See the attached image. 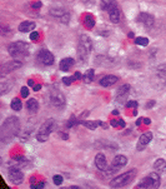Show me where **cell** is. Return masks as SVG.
Listing matches in <instances>:
<instances>
[{
	"instance_id": "obj_1",
	"label": "cell",
	"mask_w": 166,
	"mask_h": 189,
	"mask_svg": "<svg viewBox=\"0 0 166 189\" xmlns=\"http://www.w3.org/2000/svg\"><path fill=\"white\" fill-rule=\"evenodd\" d=\"M19 130H20L19 119L16 117L8 118L1 127V139H3V141L11 140L15 135H18Z\"/></svg>"
},
{
	"instance_id": "obj_2",
	"label": "cell",
	"mask_w": 166,
	"mask_h": 189,
	"mask_svg": "<svg viewBox=\"0 0 166 189\" xmlns=\"http://www.w3.org/2000/svg\"><path fill=\"white\" fill-rule=\"evenodd\" d=\"M9 54L14 59H23V58L29 55V45L24 41H15L9 45Z\"/></svg>"
},
{
	"instance_id": "obj_3",
	"label": "cell",
	"mask_w": 166,
	"mask_h": 189,
	"mask_svg": "<svg viewBox=\"0 0 166 189\" xmlns=\"http://www.w3.org/2000/svg\"><path fill=\"white\" fill-rule=\"evenodd\" d=\"M92 49V41L87 35H81L80 36V41H79V46H77V55L79 59L85 61L89 56L90 51Z\"/></svg>"
},
{
	"instance_id": "obj_4",
	"label": "cell",
	"mask_w": 166,
	"mask_h": 189,
	"mask_svg": "<svg viewBox=\"0 0 166 189\" xmlns=\"http://www.w3.org/2000/svg\"><path fill=\"white\" fill-rule=\"evenodd\" d=\"M135 177H136V169H131L126 173H122V174L117 175L110 182V187L111 188H122V187L127 185Z\"/></svg>"
},
{
	"instance_id": "obj_5",
	"label": "cell",
	"mask_w": 166,
	"mask_h": 189,
	"mask_svg": "<svg viewBox=\"0 0 166 189\" xmlns=\"http://www.w3.org/2000/svg\"><path fill=\"white\" fill-rule=\"evenodd\" d=\"M55 128V120L54 119H48L46 122H44V124L40 127V130L38 135H36V139L41 143H44V141L48 140V138L50 136L51 132L54 130Z\"/></svg>"
},
{
	"instance_id": "obj_6",
	"label": "cell",
	"mask_w": 166,
	"mask_h": 189,
	"mask_svg": "<svg viewBox=\"0 0 166 189\" xmlns=\"http://www.w3.org/2000/svg\"><path fill=\"white\" fill-rule=\"evenodd\" d=\"M160 187V175L157 173H150V174L144 178L142 182L136 185V188H157Z\"/></svg>"
},
{
	"instance_id": "obj_7",
	"label": "cell",
	"mask_w": 166,
	"mask_h": 189,
	"mask_svg": "<svg viewBox=\"0 0 166 189\" xmlns=\"http://www.w3.org/2000/svg\"><path fill=\"white\" fill-rule=\"evenodd\" d=\"M36 58H38V60H39L43 65H45V66L53 65V64H54V60H55L54 55L51 54L49 50H46V49H41V50H39V51H38V55H36Z\"/></svg>"
},
{
	"instance_id": "obj_8",
	"label": "cell",
	"mask_w": 166,
	"mask_h": 189,
	"mask_svg": "<svg viewBox=\"0 0 166 189\" xmlns=\"http://www.w3.org/2000/svg\"><path fill=\"white\" fill-rule=\"evenodd\" d=\"M127 164V158L125 155H116L115 158L112 159V162H111V167L107 169V172L109 173H115V172H117V170H120L121 168H124Z\"/></svg>"
},
{
	"instance_id": "obj_9",
	"label": "cell",
	"mask_w": 166,
	"mask_h": 189,
	"mask_svg": "<svg viewBox=\"0 0 166 189\" xmlns=\"http://www.w3.org/2000/svg\"><path fill=\"white\" fill-rule=\"evenodd\" d=\"M8 175H9V179L11 180L14 184H21L24 180V174L19 167H10Z\"/></svg>"
},
{
	"instance_id": "obj_10",
	"label": "cell",
	"mask_w": 166,
	"mask_h": 189,
	"mask_svg": "<svg viewBox=\"0 0 166 189\" xmlns=\"http://www.w3.org/2000/svg\"><path fill=\"white\" fill-rule=\"evenodd\" d=\"M50 102L55 108H64L65 107V97L59 90L50 92Z\"/></svg>"
},
{
	"instance_id": "obj_11",
	"label": "cell",
	"mask_w": 166,
	"mask_h": 189,
	"mask_svg": "<svg viewBox=\"0 0 166 189\" xmlns=\"http://www.w3.org/2000/svg\"><path fill=\"white\" fill-rule=\"evenodd\" d=\"M131 90V87L129 84H124L120 88L117 89V94H116V102L117 103H122V102H126V99L130 94Z\"/></svg>"
},
{
	"instance_id": "obj_12",
	"label": "cell",
	"mask_w": 166,
	"mask_h": 189,
	"mask_svg": "<svg viewBox=\"0 0 166 189\" xmlns=\"http://www.w3.org/2000/svg\"><path fill=\"white\" fill-rule=\"evenodd\" d=\"M50 14L53 15L54 18L59 19L60 22H61V23H64V24H66V23L70 20V15H69V13L65 12V10H63V9L53 8V9L50 10Z\"/></svg>"
},
{
	"instance_id": "obj_13",
	"label": "cell",
	"mask_w": 166,
	"mask_h": 189,
	"mask_svg": "<svg viewBox=\"0 0 166 189\" xmlns=\"http://www.w3.org/2000/svg\"><path fill=\"white\" fill-rule=\"evenodd\" d=\"M152 140V133L151 132H146L144 133L142 135H140V138L137 140V145H136V149L137 150H142L145 149L146 146L149 145V143Z\"/></svg>"
},
{
	"instance_id": "obj_14",
	"label": "cell",
	"mask_w": 166,
	"mask_h": 189,
	"mask_svg": "<svg viewBox=\"0 0 166 189\" xmlns=\"http://www.w3.org/2000/svg\"><path fill=\"white\" fill-rule=\"evenodd\" d=\"M154 22H155L154 17H152V15H150V14H147V13H140L137 15V23L142 24L144 27H146V28L152 27Z\"/></svg>"
},
{
	"instance_id": "obj_15",
	"label": "cell",
	"mask_w": 166,
	"mask_h": 189,
	"mask_svg": "<svg viewBox=\"0 0 166 189\" xmlns=\"http://www.w3.org/2000/svg\"><path fill=\"white\" fill-rule=\"evenodd\" d=\"M23 63L21 61H18V60H13V61H8L5 64L1 65V73L5 74V73H9V71H13L15 69H19L21 68Z\"/></svg>"
},
{
	"instance_id": "obj_16",
	"label": "cell",
	"mask_w": 166,
	"mask_h": 189,
	"mask_svg": "<svg viewBox=\"0 0 166 189\" xmlns=\"http://www.w3.org/2000/svg\"><path fill=\"white\" fill-rule=\"evenodd\" d=\"M95 165H96V168L99 170H106L107 162H106L105 155H104L102 153L96 154V157H95Z\"/></svg>"
},
{
	"instance_id": "obj_17",
	"label": "cell",
	"mask_w": 166,
	"mask_h": 189,
	"mask_svg": "<svg viewBox=\"0 0 166 189\" xmlns=\"http://www.w3.org/2000/svg\"><path fill=\"white\" fill-rule=\"evenodd\" d=\"M116 82H119V78L117 76H115V75H106V76H104L102 79L100 80V85L104 87V88H107V87L114 85Z\"/></svg>"
},
{
	"instance_id": "obj_18",
	"label": "cell",
	"mask_w": 166,
	"mask_h": 189,
	"mask_svg": "<svg viewBox=\"0 0 166 189\" xmlns=\"http://www.w3.org/2000/svg\"><path fill=\"white\" fill-rule=\"evenodd\" d=\"M74 66V59L72 58H64L63 60L60 61V70L61 71H69L70 70V68Z\"/></svg>"
},
{
	"instance_id": "obj_19",
	"label": "cell",
	"mask_w": 166,
	"mask_h": 189,
	"mask_svg": "<svg viewBox=\"0 0 166 189\" xmlns=\"http://www.w3.org/2000/svg\"><path fill=\"white\" fill-rule=\"evenodd\" d=\"M116 6H117V4L114 0H101L100 1V9L105 10V12H110V10H112Z\"/></svg>"
},
{
	"instance_id": "obj_20",
	"label": "cell",
	"mask_w": 166,
	"mask_h": 189,
	"mask_svg": "<svg viewBox=\"0 0 166 189\" xmlns=\"http://www.w3.org/2000/svg\"><path fill=\"white\" fill-rule=\"evenodd\" d=\"M109 18H110V20H111L114 24L119 23V22H120V18H121L120 9L116 6V8H114L112 10H110V12H109Z\"/></svg>"
},
{
	"instance_id": "obj_21",
	"label": "cell",
	"mask_w": 166,
	"mask_h": 189,
	"mask_svg": "<svg viewBox=\"0 0 166 189\" xmlns=\"http://www.w3.org/2000/svg\"><path fill=\"white\" fill-rule=\"evenodd\" d=\"M35 28V23L33 22H23L21 24L19 25V30L21 31V33H29V31H33Z\"/></svg>"
},
{
	"instance_id": "obj_22",
	"label": "cell",
	"mask_w": 166,
	"mask_h": 189,
	"mask_svg": "<svg viewBox=\"0 0 166 189\" xmlns=\"http://www.w3.org/2000/svg\"><path fill=\"white\" fill-rule=\"evenodd\" d=\"M154 168L157 170V173H164V172H166V160L162 159V158L157 159L156 162L154 163Z\"/></svg>"
},
{
	"instance_id": "obj_23",
	"label": "cell",
	"mask_w": 166,
	"mask_h": 189,
	"mask_svg": "<svg viewBox=\"0 0 166 189\" xmlns=\"http://www.w3.org/2000/svg\"><path fill=\"white\" fill-rule=\"evenodd\" d=\"M26 108H28L29 112L35 113V112H38V109H39V103L36 102V99L31 98V99H29V100L26 102Z\"/></svg>"
},
{
	"instance_id": "obj_24",
	"label": "cell",
	"mask_w": 166,
	"mask_h": 189,
	"mask_svg": "<svg viewBox=\"0 0 166 189\" xmlns=\"http://www.w3.org/2000/svg\"><path fill=\"white\" fill-rule=\"evenodd\" d=\"M81 124L84 125L85 128L87 129H91V130H95L99 125H101V122L99 120H92V122H89V120H85V122H81Z\"/></svg>"
},
{
	"instance_id": "obj_25",
	"label": "cell",
	"mask_w": 166,
	"mask_h": 189,
	"mask_svg": "<svg viewBox=\"0 0 166 189\" xmlns=\"http://www.w3.org/2000/svg\"><path fill=\"white\" fill-rule=\"evenodd\" d=\"M84 24H85V27L87 29H92V28L95 27V18L92 17V15L87 14L86 17H85V19H84Z\"/></svg>"
},
{
	"instance_id": "obj_26",
	"label": "cell",
	"mask_w": 166,
	"mask_h": 189,
	"mask_svg": "<svg viewBox=\"0 0 166 189\" xmlns=\"http://www.w3.org/2000/svg\"><path fill=\"white\" fill-rule=\"evenodd\" d=\"M11 88H13V84L10 82H1V84H0V92H1V95L10 92Z\"/></svg>"
},
{
	"instance_id": "obj_27",
	"label": "cell",
	"mask_w": 166,
	"mask_h": 189,
	"mask_svg": "<svg viewBox=\"0 0 166 189\" xmlns=\"http://www.w3.org/2000/svg\"><path fill=\"white\" fill-rule=\"evenodd\" d=\"M94 75H95V70L94 69H89V70H86V73L84 74V82L85 83H91L92 82V79H94Z\"/></svg>"
},
{
	"instance_id": "obj_28",
	"label": "cell",
	"mask_w": 166,
	"mask_h": 189,
	"mask_svg": "<svg viewBox=\"0 0 166 189\" xmlns=\"http://www.w3.org/2000/svg\"><path fill=\"white\" fill-rule=\"evenodd\" d=\"M21 108H23V104L20 102V99L14 98L11 102V109L15 110V112H19V110H21Z\"/></svg>"
},
{
	"instance_id": "obj_29",
	"label": "cell",
	"mask_w": 166,
	"mask_h": 189,
	"mask_svg": "<svg viewBox=\"0 0 166 189\" xmlns=\"http://www.w3.org/2000/svg\"><path fill=\"white\" fill-rule=\"evenodd\" d=\"M135 43L137 45H141V46H146L149 44V39L147 38H144V36H139V38L135 39Z\"/></svg>"
},
{
	"instance_id": "obj_30",
	"label": "cell",
	"mask_w": 166,
	"mask_h": 189,
	"mask_svg": "<svg viewBox=\"0 0 166 189\" xmlns=\"http://www.w3.org/2000/svg\"><path fill=\"white\" fill-rule=\"evenodd\" d=\"M53 182L55 183V185H60L61 184V183H63L64 182V178L63 177H61V175H54V178H53Z\"/></svg>"
},
{
	"instance_id": "obj_31",
	"label": "cell",
	"mask_w": 166,
	"mask_h": 189,
	"mask_svg": "<svg viewBox=\"0 0 166 189\" xmlns=\"http://www.w3.org/2000/svg\"><path fill=\"white\" fill-rule=\"evenodd\" d=\"M1 34H3L4 36L11 35V29H9V28H5V27H1Z\"/></svg>"
},
{
	"instance_id": "obj_32",
	"label": "cell",
	"mask_w": 166,
	"mask_h": 189,
	"mask_svg": "<svg viewBox=\"0 0 166 189\" xmlns=\"http://www.w3.org/2000/svg\"><path fill=\"white\" fill-rule=\"evenodd\" d=\"M38 39H39V33H38V31H31V33H30V40L35 41V40H38Z\"/></svg>"
},
{
	"instance_id": "obj_33",
	"label": "cell",
	"mask_w": 166,
	"mask_h": 189,
	"mask_svg": "<svg viewBox=\"0 0 166 189\" xmlns=\"http://www.w3.org/2000/svg\"><path fill=\"white\" fill-rule=\"evenodd\" d=\"M63 83L65 84V85H70V84L74 82V79H72V76H70V78H67V76H65V78H63Z\"/></svg>"
},
{
	"instance_id": "obj_34",
	"label": "cell",
	"mask_w": 166,
	"mask_h": 189,
	"mask_svg": "<svg viewBox=\"0 0 166 189\" xmlns=\"http://www.w3.org/2000/svg\"><path fill=\"white\" fill-rule=\"evenodd\" d=\"M21 97L23 98H28L29 97V89L26 87H23L21 88Z\"/></svg>"
},
{
	"instance_id": "obj_35",
	"label": "cell",
	"mask_w": 166,
	"mask_h": 189,
	"mask_svg": "<svg viewBox=\"0 0 166 189\" xmlns=\"http://www.w3.org/2000/svg\"><path fill=\"white\" fill-rule=\"evenodd\" d=\"M137 105H139L137 102H135V100H130L126 103V108H136Z\"/></svg>"
},
{
	"instance_id": "obj_36",
	"label": "cell",
	"mask_w": 166,
	"mask_h": 189,
	"mask_svg": "<svg viewBox=\"0 0 166 189\" xmlns=\"http://www.w3.org/2000/svg\"><path fill=\"white\" fill-rule=\"evenodd\" d=\"M45 184L44 183H39V184H31V188L33 189H41V188H44Z\"/></svg>"
},
{
	"instance_id": "obj_37",
	"label": "cell",
	"mask_w": 166,
	"mask_h": 189,
	"mask_svg": "<svg viewBox=\"0 0 166 189\" xmlns=\"http://www.w3.org/2000/svg\"><path fill=\"white\" fill-rule=\"evenodd\" d=\"M41 6H43V3H41V1H35V3L33 4V8H34V9H39V8H41Z\"/></svg>"
},
{
	"instance_id": "obj_38",
	"label": "cell",
	"mask_w": 166,
	"mask_h": 189,
	"mask_svg": "<svg viewBox=\"0 0 166 189\" xmlns=\"http://www.w3.org/2000/svg\"><path fill=\"white\" fill-rule=\"evenodd\" d=\"M80 78H81V74H80V71H76L75 74L72 75V79H74V80H79Z\"/></svg>"
},
{
	"instance_id": "obj_39",
	"label": "cell",
	"mask_w": 166,
	"mask_h": 189,
	"mask_svg": "<svg viewBox=\"0 0 166 189\" xmlns=\"http://www.w3.org/2000/svg\"><path fill=\"white\" fill-rule=\"evenodd\" d=\"M33 88H34V92H39L40 89H41V84H35Z\"/></svg>"
},
{
	"instance_id": "obj_40",
	"label": "cell",
	"mask_w": 166,
	"mask_h": 189,
	"mask_svg": "<svg viewBox=\"0 0 166 189\" xmlns=\"http://www.w3.org/2000/svg\"><path fill=\"white\" fill-rule=\"evenodd\" d=\"M110 124L112 125V127H117V125H119V120H111Z\"/></svg>"
},
{
	"instance_id": "obj_41",
	"label": "cell",
	"mask_w": 166,
	"mask_h": 189,
	"mask_svg": "<svg viewBox=\"0 0 166 189\" xmlns=\"http://www.w3.org/2000/svg\"><path fill=\"white\" fill-rule=\"evenodd\" d=\"M28 85H29V87H34V85H35L34 80H33V79H29V80H28Z\"/></svg>"
},
{
	"instance_id": "obj_42",
	"label": "cell",
	"mask_w": 166,
	"mask_h": 189,
	"mask_svg": "<svg viewBox=\"0 0 166 189\" xmlns=\"http://www.w3.org/2000/svg\"><path fill=\"white\" fill-rule=\"evenodd\" d=\"M119 125H120L121 128H124V127H125V122H124V120H121V119H120V120H119Z\"/></svg>"
},
{
	"instance_id": "obj_43",
	"label": "cell",
	"mask_w": 166,
	"mask_h": 189,
	"mask_svg": "<svg viewBox=\"0 0 166 189\" xmlns=\"http://www.w3.org/2000/svg\"><path fill=\"white\" fill-rule=\"evenodd\" d=\"M144 119V122H145V124H150V123H151V120H150L149 118H142Z\"/></svg>"
},
{
	"instance_id": "obj_44",
	"label": "cell",
	"mask_w": 166,
	"mask_h": 189,
	"mask_svg": "<svg viewBox=\"0 0 166 189\" xmlns=\"http://www.w3.org/2000/svg\"><path fill=\"white\" fill-rule=\"evenodd\" d=\"M154 104H155V102H154V100H151V103H147V104H146V108H150V107H152Z\"/></svg>"
},
{
	"instance_id": "obj_45",
	"label": "cell",
	"mask_w": 166,
	"mask_h": 189,
	"mask_svg": "<svg viewBox=\"0 0 166 189\" xmlns=\"http://www.w3.org/2000/svg\"><path fill=\"white\" fill-rule=\"evenodd\" d=\"M129 38H134V33L131 31V33H129Z\"/></svg>"
},
{
	"instance_id": "obj_46",
	"label": "cell",
	"mask_w": 166,
	"mask_h": 189,
	"mask_svg": "<svg viewBox=\"0 0 166 189\" xmlns=\"http://www.w3.org/2000/svg\"><path fill=\"white\" fill-rule=\"evenodd\" d=\"M61 136H63L64 139H67V135H66V134H61Z\"/></svg>"
}]
</instances>
